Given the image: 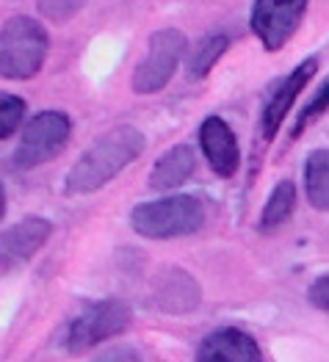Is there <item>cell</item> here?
Here are the masks:
<instances>
[{
    "label": "cell",
    "instance_id": "11",
    "mask_svg": "<svg viewBox=\"0 0 329 362\" xmlns=\"http://www.w3.org/2000/svg\"><path fill=\"white\" fill-rule=\"evenodd\" d=\"M197 362H266L258 340L236 327L210 332L197 351Z\"/></svg>",
    "mask_w": 329,
    "mask_h": 362
},
{
    "label": "cell",
    "instance_id": "2",
    "mask_svg": "<svg viewBox=\"0 0 329 362\" xmlns=\"http://www.w3.org/2000/svg\"><path fill=\"white\" fill-rule=\"evenodd\" d=\"M50 53V36L39 20L14 14L0 25V78L30 81L42 72Z\"/></svg>",
    "mask_w": 329,
    "mask_h": 362
},
{
    "label": "cell",
    "instance_id": "4",
    "mask_svg": "<svg viewBox=\"0 0 329 362\" xmlns=\"http://www.w3.org/2000/svg\"><path fill=\"white\" fill-rule=\"evenodd\" d=\"M72 122L64 111H42L23 127L20 144L11 152V166L17 172H30L53 160L69 141Z\"/></svg>",
    "mask_w": 329,
    "mask_h": 362
},
{
    "label": "cell",
    "instance_id": "10",
    "mask_svg": "<svg viewBox=\"0 0 329 362\" xmlns=\"http://www.w3.org/2000/svg\"><path fill=\"white\" fill-rule=\"evenodd\" d=\"M200 147L208 158L210 169L219 177H233L241 166L238 139L221 117H208L200 127Z\"/></svg>",
    "mask_w": 329,
    "mask_h": 362
},
{
    "label": "cell",
    "instance_id": "6",
    "mask_svg": "<svg viewBox=\"0 0 329 362\" xmlns=\"http://www.w3.org/2000/svg\"><path fill=\"white\" fill-rule=\"evenodd\" d=\"M185 53H188V39L180 28L155 30L147 42L144 59L133 69V91L155 94V91L166 89Z\"/></svg>",
    "mask_w": 329,
    "mask_h": 362
},
{
    "label": "cell",
    "instance_id": "3",
    "mask_svg": "<svg viewBox=\"0 0 329 362\" xmlns=\"http://www.w3.org/2000/svg\"><path fill=\"white\" fill-rule=\"evenodd\" d=\"M205 224V205L191 194H169L152 202H139L130 213V227L136 235L150 241L183 238Z\"/></svg>",
    "mask_w": 329,
    "mask_h": 362
},
{
    "label": "cell",
    "instance_id": "15",
    "mask_svg": "<svg viewBox=\"0 0 329 362\" xmlns=\"http://www.w3.org/2000/svg\"><path fill=\"white\" fill-rule=\"evenodd\" d=\"M296 208V185L291 180H282L274 185V191L269 194L263 211H260V218H258V230L260 233H274L277 227H282L291 213Z\"/></svg>",
    "mask_w": 329,
    "mask_h": 362
},
{
    "label": "cell",
    "instance_id": "8",
    "mask_svg": "<svg viewBox=\"0 0 329 362\" xmlns=\"http://www.w3.org/2000/svg\"><path fill=\"white\" fill-rule=\"evenodd\" d=\"M53 235V224L42 216H25L23 221L0 233V276L20 272L45 249Z\"/></svg>",
    "mask_w": 329,
    "mask_h": 362
},
{
    "label": "cell",
    "instance_id": "13",
    "mask_svg": "<svg viewBox=\"0 0 329 362\" xmlns=\"http://www.w3.org/2000/svg\"><path fill=\"white\" fill-rule=\"evenodd\" d=\"M194 169H197L194 147L191 144H175L155 160L150 177H147V185L152 191H175L183 182H188Z\"/></svg>",
    "mask_w": 329,
    "mask_h": 362
},
{
    "label": "cell",
    "instance_id": "9",
    "mask_svg": "<svg viewBox=\"0 0 329 362\" xmlns=\"http://www.w3.org/2000/svg\"><path fill=\"white\" fill-rule=\"evenodd\" d=\"M316 72H318V59L310 56L307 61H301L299 66H294V72L285 75L279 81V86L271 91V97L263 105V114H260V136H263V141H271L279 133V127H282V122L288 117L291 105L296 103V97L304 91V86L310 83V78Z\"/></svg>",
    "mask_w": 329,
    "mask_h": 362
},
{
    "label": "cell",
    "instance_id": "21",
    "mask_svg": "<svg viewBox=\"0 0 329 362\" xmlns=\"http://www.w3.org/2000/svg\"><path fill=\"white\" fill-rule=\"evenodd\" d=\"M91 362H142V357L133 346H111L103 354H97Z\"/></svg>",
    "mask_w": 329,
    "mask_h": 362
},
{
    "label": "cell",
    "instance_id": "20",
    "mask_svg": "<svg viewBox=\"0 0 329 362\" xmlns=\"http://www.w3.org/2000/svg\"><path fill=\"white\" fill-rule=\"evenodd\" d=\"M307 299H310V304H313L316 310L327 313V307H329V276L327 274L316 276V282H313L310 291H307Z\"/></svg>",
    "mask_w": 329,
    "mask_h": 362
},
{
    "label": "cell",
    "instance_id": "22",
    "mask_svg": "<svg viewBox=\"0 0 329 362\" xmlns=\"http://www.w3.org/2000/svg\"><path fill=\"white\" fill-rule=\"evenodd\" d=\"M3 216H6V188L0 182V221H3Z\"/></svg>",
    "mask_w": 329,
    "mask_h": 362
},
{
    "label": "cell",
    "instance_id": "19",
    "mask_svg": "<svg viewBox=\"0 0 329 362\" xmlns=\"http://www.w3.org/2000/svg\"><path fill=\"white\" fill-rule=\"evenodd\" d=\"M327 103H329V81H324V83L318 86V91L313 94V100L304 105V111L299 114V119H296V124H294L291 136H294V139H296V136H301V130H307V127L318 119V117H324Z\"/></svg>",
    "mask_w": 329,
    "mask_h": 362
},
{
    "label": "cell",
    "instance_id": "5",
    "mask_svg": "<svg viewBox=\"0 0 329 362\" xmlns=\"http://www.w3.org/2000/svg\"><path fill=\"white\" fill-rule=\"evenodd\" d=\"M130 307L122 299H103V302H91L81 315L72 318L69 329H67V351L69 354H86L91 349H97L100 343L120 337L130 327Z\"/></svg>",
    "mask_w": 329,
    "mask_h": 362
},
{
    "label": "cell",
    "instance_id": "17",
    "mask_svg": "<svg viewBox=\"0 0 329 362\" xmlns=\"http://www.w3.org/2000/svg\"><path fill=\"white\" fill-rule=\"evenodd\" d=\"M25 119V100L20 94L0 91V141L11 139Z\"/></svg>",
    "mask_w": 329,
    "mask_h": 362
},
{
    "label": "cell",
    "instance_id": "18",
    "mask_svg": "<svg viewBox=\"0 0 329 362\" xmlns=\"http://www.w3.org/2000/svg\"><path fill=\"white\" fill-rule=\"evenodd\" d=\"M83 6H86V0H36L39 14L56 25H64L72 17H78Z\"/></svg>",
    "mask_w": 329,
    "mask_h": 362
},
{
    "label": "cell",
    "instance_id": "1",
    "mask_svg": "<svg viewBox=\"0 0 329 362\" xmlns=\"http://www.w3.org/2000/svg\"><path fill=\"white\" fill-rule=\"evenodd\" d=\"M144 147H147V139L139 127H133V124L111 127L108 133L94 139L89 150L72 163V169L64 180V191L72 197L100 191L117 175H122L144 152Z\"/></svg>",
    "mask_w": 329,
    "mask_h": 362
},
{
    "label": "cell",
    "instance_id": "14",
    "mask_svg": "<svg viewBox=\"0 0 329 362\" xmlns=\"http://www.w3.org/2000/svg\"><path fill=\"white\" fill-rule=\"evenodd\" d=\"M304 194L316 211L329 208V152L313 150L304 160Z\"/></svg>",
    "mask_w": 329,
    "mask_h": 362
},
{
    "label": "cell",
    "instance_id": "16",
    "mask_svg": "<svg viewBox=\"0 0 329 362\" xmlns=\"http://www.w3.org/2000/svg\"><path fill=\"white\" fill-rule=\"evenodd\" d=\"M230 50V36L227 33H208L202 36L194 50L188 53V61H185V69H188V78H205L210 69L221 61V56Z\"/></svg>",
    "mask_w": 329,
    "mask_h": 362
},
{
    "label": "cell",
    "instance_id": "7",
    "mask_svg": "<svg viewBox=\"0 0 329 362\" xmlns=\"http://www.w3.org/2000/svg\"><path fill=\"white\" fill-rule=\"evenodd\" d=\"M307 6L310 0H255L249 14L252 33L269 53L282 50L299 30Z\"/></svg>",
    "mask_w": 329,
    "mask_h": 362
},
{
    "label": "cell",
    "instance_id": "12",
    "mask_svg": "<svg viewBox=\"0 0 329 362\" xmlns=\"http://www.w3.org/2000/svg\"><path fill=\"white\" fill-rule=\"evenodd\" d=\"M152 302L161 313H172V315H183V313H191L197 310L202 302V288L200 282L185 272V269H166L161 272L158 282H155V293H152Z\"/></svg>",
    "mask_w": 329,
    "mask_h": 362
}]
</instances>
